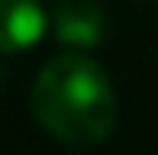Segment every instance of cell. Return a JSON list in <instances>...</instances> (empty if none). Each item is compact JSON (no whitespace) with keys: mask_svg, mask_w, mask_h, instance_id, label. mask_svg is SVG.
Masks as SVG:
<instances>
[{"mask_svg":"<svg viewBox=\"0 0 158 155\" xmlns=\"http://www.w3.org/2000/svg\"><path fill=\"white\" fill-rule=\"evenodd\" d=\"M32 116L68 145H100L116 126V90L100 61L81 52L55 55L32 84Z\"/></svg>","mask_w":158,"mask_h":155,"instance_id":"6da1fadb","label":"cell"},{"mask_svg":"<svg viewBox=\"0 0 158 155\" xmlns=\"http://www.w3.org/2000/svg\"><path fill=\"white\" fill-rule=\"evenodd\" d=\"M52 23L55 39L71 48H97L106 39V16L94 0H61Z\"/></svg>","mask_w":158,"mask_h":155,"instance_id":"7a4b0ae2","label":"cell"},{"mask_svg":"<svg viewBox=\"0 0 158 155\" xmlns=\"http://www.w3.org/2000/svg\"><path fill=\"white\" fill-rule=\"evenodd\" d=\"M48 19L39 0H0V52H26L42 39Z\"/></svg>","mask_w":158,"mask_h":155,"instance_id":"3957f363","label":"cell"},{"mask_svg":"<svg viewBox=\"0 0 158 155\" xmlns=\"http://www.w3.org/2000/svg\"><path fill=\"white\" fill-rule=\"evenodd\" d=\"M3 81H6V68L0 65V87H3Z\"/></svg>","mask_w":158,"mask_h":155,"instance_id":"277c9868","label":"cell"}]
</instances>
